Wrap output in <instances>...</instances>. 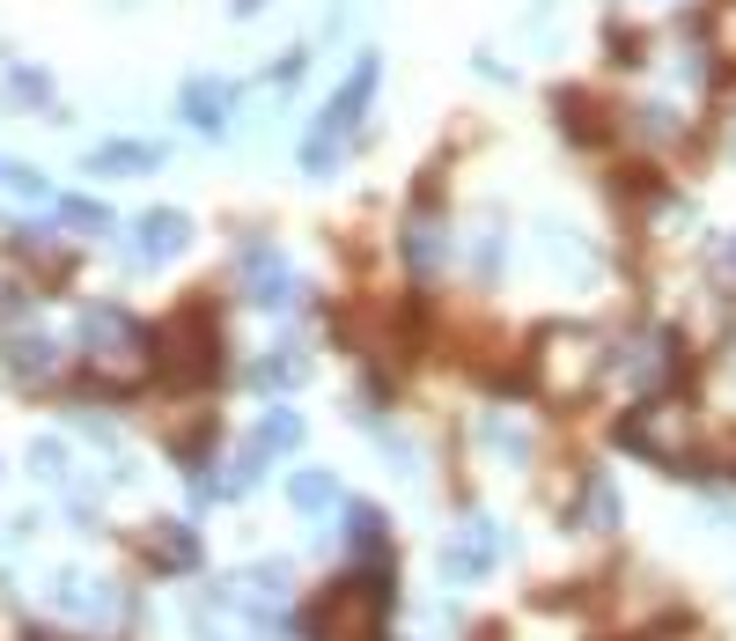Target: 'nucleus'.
<instances>
[{
    "label": "nucleus",
    "mask_w": 736,
    "mask_h": 641,
    "mask_svg": "<svg viewBox=\"0 0 736 641\" xmlns=\"http://www.w3.org/2000/svg\"><path fill=\"white\" fill-rule=\"evenodd\" d=\"M294 501H302V509H324V501H332V479H294Z\"/></svg>",
    "instance_id": "obj_1"
}]
</instances>
